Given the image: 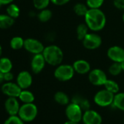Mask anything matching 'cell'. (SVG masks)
<instances>
[{
    "label": "cell",
    "instance_id": "6da1fadb",
    "mask_svg": "<svg viewBox=\"0 0 124 124\" xmlns=\"http://www.w3.org/2000/svg\"><path fill=\"white\" fill-rule=\"evenodd\" d=\"M85 23L88 29L93 31H99L102 30L107 23V18L104 13L98 9H88L85 16Z\"/></svg>",
    "mask_w": 124,
    "mask_h": 124
},
{
    "label": "cell",
    "instance_id": "7a4b0ae2",
    "mask_svg": "<svg viewBox=\"0 0 124 124\" xmlns=\"http://www.w3.org/2000/svg\"><path fill=\"white\" fill-rule=\"evenodd\" d=\"M42 55L46 61V63L53 67H57L61 64L64 59V53L58 46L50 45L45 47Z\"/></svg>",
    "mask_w": 124,
    "mask_h": 124
},
{
    "label": "cell",
    "instance_id": "3957f363",
    "mask_svg": "<svg viewBox=\"0 0 124 124\" xmlns=\"http://www.w3.org/2000/svg\"><path fill=\"white\" fill-rule=\"evenodd\" d=\"M75 70L72 65L60 64L54 71V77L59 81L66 82L70 80L75 75Z\"/></svg>",
    "mask_w": 124,
    "mask_h": 124
},
{
    "label": "cell",
    "instance_id": "277c9868",
    "mask_svg": "<svg viewBox=\"0 0 124 124\" xmlns=\"http://www.w3.org/2000/svg\"><path fill=\"white\" fill-rule=\"evenodd\" d=\"M38 113L37 106L33 103H26L20 107L18 116L24 122H31L34 120Z\"/></svg>",
    "mask_w": 124,
    "mask_h": 124
},
{
    "label": "cell",
    "instance_id": "5b68a950",
    "mask_svg": "<svg viewBox=\"0 0 124 124\" xmlns=\"http://www.w3.org/2000/svg\"><path fill=\"white\" fill-rule=\"evenodd\" d=\"M115 94L107 91V89H103L99 91L94 96V102L99 107H108L112 104L114 100Z\"/></svg>",
    "mask_w": 124,
    "mask_h": 124
},
{
    "label": "cell",
    "instance_id": "8992f818",
    "mask_svg": "<svg viewBox=\"0 0 124 124\" xmlns=\"http://www.w3.org/2000/svg\"><path fill=\"white\" fill-rule=\"evenodd\" d=\"M83 47L87 50L98 49L102 43L101 37L96 33H88L82 41Z\"/></svg>",
    "mask_w": 124,
    "mask_h": 124
},
{
    "label": "cell",
    "instance_id": "52a82bcc",
    "mask_svg": "<svg viewBox=\"0 0 124 124\" xmlns=\"http://www.w3.org/2000/svg\"><path fill=\"white\" fill-rule=\"evenodd\" d=\"M66 115L69 120L79 123L83 119V110L82 109L76 104L71 102L70 103L65 110Z\"/></svg>",
    "mask_w": 124,
    "mask_h": 124
},
{
    "label": "cell",
    "instance_id": "ba28073f",
    "mask_svg": "<svg viewBox=\"0 0 124 124\" xmlns=\"http://www.w3.org/2000/svg\"><path fill=\"white\" fill-rule=\"evenodd\" d=\"M107 80L106 73L101 69H93L88 73V80L93 85H104Z\"/></svg>",
    "mask_w": 124,
    "mask_h": 124
},
{
    "label": "cell",
    "instance_id": "9c48e42d",
    "mask_svg": "<svg viewBox=\"0 0 124 124\" xmlns=\"http://www.w3.org/2000/svg\"><path fill=\"white\" fill-rule=\"evenodd\" d=\"M23 48L29 53L34 55L38 53H42L45 47L39 40L34 38H28L24 39Z\"/></svg>",
    "mask_w": 124,
    "mask_h": 124
},
{
    "label": "cell",
    "instance_id": "30bf717a",
    "mask_svg": "<svg viewBox=\"0 0 124 124\" xmlns=\"http://www.w3.org/2000/svg\"><path fill=\"white\" fill-rule=\"evenodd\" d=\"M2 92L8 96V97H16L18 98L22 89L16 83L6 82L2 84L1 88Z\"/></svg>",
    "mask_w": 124,
    "mask_h": 124
},
{
    "label": "cell",
    "instance_id": "8fae6325",
    "mask_svg": "<svg viewBox=\"0 0 124 124\" xmlns=\"http://www.w3.org/2000/svg\"><path fill=\"white\" fill-rule=\"evenodd\" d=\"M107 55V57L113 62L121 63L124 61V49L120 46L115 45L109 47Z\"/></svg>",
    "mask_w": 124,
    "mask_h": 124
},
{
    "label": "cell",
    "instance_id": "7c38bea8",
    "mask_svg": "<svg viewBox=\"0 0 124 124\" xmlns=\"http://www.w3.org/2000/svg\"><path fill=\"white\" fill-rule=\"evenodd\" d=\"M46 61L42 53L34 54L31 61V69L34 74L40 73L45 68Z\"/></svg>",
    "mask_w": 124,
    "mask_h": 124
},
{
    "label": "cell",
    "instance_id": "4fadbf2b",
    "mask_svg": "<svg viewBox=\"0 0 124 124\" xmlns=\"http://www.w3.org/2000/svg\"><path fill=\"white\" fill-rule=\"evenodd\" d=\"M33 82L31 74L28 71H21L18 73L16 78V83L21 88L22 90L29 88Z\"/></svg>",
    "mask_w": 124,
    "mask_h": 124
},
{
    "label": "cell",
    "instance_id": "5bb4252c",
    "mask_svg": "<svg viewBox=\"0 0 124 124\" xmlns=\"http://www.w3.org/2000/svg\"><path fill=\"white\" fill-rule=\"evenodd\" d=\"M83 122L84 124H101L102 117L96 111L88 109L83 115Z\"/></svg>",
    "mask_w": 124,
    "mask_h": 124
},
{
    "label": "cell",
    "instance_id": "9a60e30c",
    "mask_svg": "<svg viewBox=\"0 0 124 124\" xmlns=\"http://www.w3.org/2000/svg\"><path fill=\"white\" fill-rule=\"evenodd\" d=\"M20 104L16 97H8L5 102V108L10 115H16L20 109Z\"/></svg>",
    "mask_w": 124,
    "mask_h": 124
},
{
    "label": "cell",
    "instance_id": "2e32d148",
    "mask_svg": "<svg viewBox=\"0 0 124 124\" xmlns=\"http://www.w3.org/2000/svg\"><path fill=\"white\" fill-rule=\"evenodd\" d=\"M73 68L78 74L85 75L91 71V65L88 61L84 59H79L75 61L73 64Z\"/></svg>",
    "mask_w": 124,
    "mask_h": 124
},
{
    "label": "cell",
    "instance_id": "e0dca14e",
    "mask_svg": "<svg viewBox=\"0 0 124 124\" xmlns=\"http://www.w3.org/2000/svg\"><path fill=\"white\" fill-rule=\"evenodd\" d=\"M72 102L78 104L83 112L87 111L88 109H90L91 107V104L89 102V101L85 98L84 96H81V95H75L72 97Z\"/></svg>",
    "mask_w": 124,
    "mask_h": 124
},
{
    "label": "cell",
    "instance_id": "ac0fdd59",
    "mask_svg": "<svg viewBox=\"0 0 124 124\" xmlns=\"http://www.w3.org/2000/svg\"><path fill=\"white\" fill-rule=\"evenodd\" d=\"M15 19L8 14H0V29H8L13 26Z\"/></svg>",
    "mask_w": 124,
    "mask_h": 124
},
{
    "label": "cell",
    "instance_id": "d6986e66",
    "mask_svg": "<svg viewBox=\"0 0 124 124\" xmlns=\"http://www.w3.org/2000/svg\"><path fill=\"white\" fill-rule=\"evenodd\" d=\"M13 69V62L8 57L0 58V71L3 74L11 72Z\"/></svg>",
    "mask_w": 124,
    "mask_h": 124
},
{
    "label": "cell",
    "instance_id": "ffe728a7",
    "mask_svg": "<svg viewBox=\"0 0 124 124\" xmlns=\"http://www.w3.org/2000/svg\"><path fill=\"white\" fill-rule=\"evenodd\" d=\"M54 100L60 105H68L70 104V98L67 93L63 91H58L54 95Z\"/></svg>",
    "mask_w": 124,
    "mask_h": 124
},
{
    "label": "cell",
    "instance_id": "44dd1931",
    "mask_svg": "<svg viewBox=\"0 0 124 124\" xmlns=\"http://www.w3.org/2000/svg\"><path fill=\"white\" fill-rule=\"evenodd\" d=\"M18 98L23 104L33 103L34 101V96L33 93L26 89H23L21 91Z\"/></svg>",
    "mask_w": 124,
    "mask_h": 124
},
{
    "label": "cell",
    "instance_id": "7402d4cb",
    "mask_svg": "<svg viewBox=\"0 0 124 124\" xmlns=\"http://www.w3.org/2000/svg\"><path fill=\"white\" fill-rule=\"evenodd\" d=\"M7 6L8 7L6 8V13L8 16H10L14 19H16L17 18L19 17L21 13V10L17 5L14 3H11Z\"/></svg>",
    "mask_w": 124,
    "mask_h": 124
},
{
    "label": "cell",
    "instance_id": "603a6c76",
    "mask_svg": "<svg viewBox=\"0 0 124 124\" xmlns=\"http://www.w3.org/2000/svg\"><path fill=\"white\" fill-rule=\"evenodd\" d=\"M10 45L13 50H21L24 47V39L19 36L14 37L11 39L10 42Z\"/></svg>",
    "mask_w": 124,
    "mask_h": 124
},
{
    "label": "cell",
    "instance_id": "cb8c5ba5",
    "mask_svg": "<svg viewBox=\"0 0 124 124\" xmlns=\"http://www.w3.org/2000/svg\"><path fill=\"white\" fill-rule=\"evenodd\" d=\"M112 104L117 109L124 111V93H117L115 94Z\"/></svg>",
    "mask_w": 124,
    "mask_h": 124
},
{
    "label": "cell",
    "instance_id": "d4e9b609",
    "mask_svg": "<svg viewBox=\"0 0 124 124\" xmlns=\"http://www.w3.org/2000/svg\"><path fill=\"white\" fill-rule=\"evenodd\" d=\"M88 27L85 23H80L76 29L77 37L79 40L83 41V39L85 37V36L88 34Z\"/></svg>",
    "mask_w": 124,
    "mask_h": 124
},
{
    "label": "cell",
    "instance_id": "484cf974",
    "mask_svg": "<svg viewBox=\"0 0 124 124\" xmlns=\"http://www.w3.org/2000/svg\"><path fill=\"white\" fill-rule=\"evenodd\" d=\"M52 16H53L52 11L49 9L45 8L44 10H39V13L37 15V18L40 22L46 23L52 18Z\"/></svg>",
    "mask_w": 124,
    "mask_h": 124
},
{
    "label": "cell",
    "instance_id": "4316f807",
    "mask_svg": "<svg viewBox=\"0 0 124 124\" xmlns=\"http://www.w3.org/2000/svg\"><path fill=\"white\" fill-rule=\"evenodd\" d=\"M104 86L105 89H107V91H110L111 93H112L114 94L117 93L119 92V90H120L119 85L117 84V83H116L115 80H109V79L107 80Z\"/></svg>",
    "mask_w": 124,
    "mask_h": 124
},
{
    "label": "cell",
    "instance_id": "83f0119b",
    "mask_svg": "<svg viewBox=\"0 0 124 124\" xmlns=\"http://www.w3.org/2000/svg\"><path fill=\"white\" fill-rule=\"evenodd\" d=\"M88 9L89 8L87 6V5H85V4H83V3H78V4L75 5V6L73 8L74 13L77 16H83V17H85V16L86 15Z\"/></svg>",
    "mask_w": 124,
    "mask_h": 124
},
{
    "label": "cell",
    "instance_id": "f1b7e54d",
    "mask_svg": "<svg viewBox=\"0 0 124 124\" xmlns=\"http://www.w3.org/2000/svg\"><path fill=\"white\" fill-rule=\"evenodd\" d=\"M108 72L112 76H117V75H119L121 73V72H123L120 63L113 62V64L109 66V67L108 69Z\"/></svg>",
    "mask_w": 124,
    "mask_h": 124
},
{
    "label": "cell",
    "instance_id": "f546056e",
    "mask_svg": "<svg viewBox=\"0 0 124 124\" xmlns=\"http://www.w3.org/2000/svg\"><path fill=\"white\" fill-rule=\"evenodd\" d=\"M50 2V0H33V5L37 10H42L47 8Z\"/></svg>",
    "mask_w": 124,
    "mask_h": 124
},
{
    "label": "cell",
    "instance_id": "4dcf8cb0",
    "mask_svg": "<svg viewBox=\"0 0 124 124\" xmlns=\"http://www.w3.org/2000/svg\"><path fill=\"white\" fill-rule=\"evenodd\" d=\"M104 0H86V5L90 9H98L100 8Z\"/></svg>",
    "mask_w": 124,
    "mask_h": 124
},
{
    "label": "cell",
    "instance_id": "1f68e13d",
    "mask_svg": "<svg viewBox=\"0 0 124 124\" xmlns=\"http://www.w3.org/2000/svg\"><path fill=\"white\" fill-rule=\"evenodd\" d=\"M4 124H24V121L17 115H10V117L5 120Z\"/></svg>",
    "mask_w": 124,
    "mask_h": 124
},
{
    "label": "cell",
    "instance_id": "d6a6232c",
    "mask_svg": "<svg viewBox=\"0 0 124 124\" xmlns=\"http://www.w3.org/2000/svg\"><path fill=\"white\" fill-rule=\"evenodd\" d=\"M113 5L117 9L124 11V0H114Z\"/></svg>",
    "mask_w": 124,
    "mask_h": 124
},
{
    "label": "cell",
    "instance_id": "836d02e7",
    "mask_svg": "<svg viewBox=\"0 0 124 124\" xmlns=\"http://www.w3.org/2000/svg\"><path fill=\"white\" fill-rule=\"evenodd\" d=\"M51 2L58 6H62L70 2V0H50Z\"/></svg>",
    "mask_w": 124,
    "mask_h": 124
},
{
    "label": "cell",
    "instance_id": "e575fe53",
    "mask_svg": "<svg viewBox=\"0 0 124 124\" xmlns=\"http://www.w3.org/2000/svg\"><path fill=\"white\" fill-rule=\"evenodd\" d=\"M14 78V75L11 72H8L4 74V80L5 82H11Z\"/></svg>",
    "mask_w": 124,
    "mask_h": 124
},
{
    "label": "cell",
    "instance_id": "d590c367",
    "mask_svg": "<svg viewBox=\"0 0 124 124\" xmlns=\"http://www.w3.org/2000/svg\"><path fill=\"white\" fill-rule=\"evenodd\" d=\"M14 0H0V2L2 3V5H8L13 2Z\"/></svg>",
    "mask_w": 124,
    "mask_h": 124
},
{
    "label": "cell",
    "instance_id": "8d00e7d4",
    "mask_svg": "<svg viewBox=\"0 0 124 124\" xmlns=\"http://www.w3.org/2000/svg\"><path fill=\"white\" fill-rule=\"evenodd\" d=\"M4 74L0 71V85L4 82Z\"/></svg>",
    "mask_w": 124,
    "mask_h": 124
},
{
    "label": "cell",
    "instance_id": "74e56055",
    "mask_svg": "<svg viewBox=\"0 0 124 124\" xmlns=\"http://www.w3.org/2000/svg\"><path fill=\"white\" fill-rule=\"evenodd\" d=\"M64 124H78V123H75V122H73V121H71V120H68V121L65 122Z\"/></svg>",
    "mask_w": 124,
    "mask_h": 124
},
{
    "label": "cell",
    "instance_id": "f35d334b",
    "mask_svg": "<svg viewBox=\"0 0 124 124\" xmlns=\"http://www.w3.org/2000/svg\"><path fill=\"white\" fill-rule=\"evenodd\" d=\"M120 65H121V67H122V70L124 72V61L123 62H121L120 63Z\"/></svg>",
    "mask_w": 124,
    "mask_h": 124
},
{
    "label": "cell",
    "instance_id": "ab89813d",
    "mask_svg": "<svg viewBox=\"0 0 124 124\" xmlns=\"http://www.w3.org/2000/svg\"><path fill=\"white\" fill-rule=\"evenodd\" d=\"M2 47L1 45H0V58L2 56Z\"/></svg>",
    "mask_w": 124,
    "mask_h": 124
},
{
    "label": "cell",
    "instance_id": "60d3db41",
    "mask_svg": "<svg viewBox=\"0 0 124 124\" xmlns=\"http://www.w3.org/2000/svg\"><path fill=\"white\" fill-rule=\"evenodd\" d=\"M122 19H123V21L124 22V13H123V14L122 16Z\"/></svg>",
    "mask_w": 124,
    "mask_h": 124
},
{
    "label": "cell",
    "instance_id": "b9f144b4",
    "mask_svg": "<svg viewBox=\"0 0 124 124\" xmlns=\"http://www.w3.org/2000/svg\"><path fill=\"white\" fill-rule=\"evenodd\" d=\"M2 6V3H1V2H0V8H1Z\"/></svg>",
    "mask_w": 124,
    "mask_h": 124
},
{
    "label": "cell",
    "instance_id": "7bdbcfd3",
    "mask_svg": "<svg viewBox=\"0 0 124 124\" xmlns=\"http://www.w3.org/2000/svg\"><path fill=\"white\" fill-rule=\"evenodd\" d=\"M123 121H124V118H123Z\"/></svg>",
    "mask_w": 124,
    "mask_h": 124
}]
</instances>
